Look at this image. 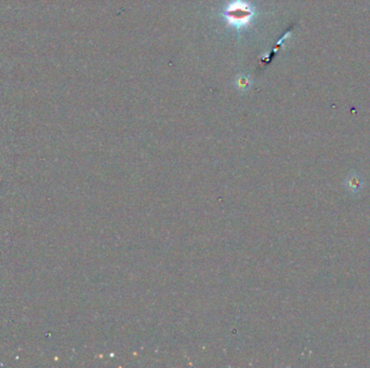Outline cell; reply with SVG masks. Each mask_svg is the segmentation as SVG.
Returning <instances> with one entry per match:
<instances>
[{"label": "cell", "mask_w": 370, "mask_h": 368, "mask_svg": "<svg viewBox=\"0 0 370 368\" xmlns=\"http://www.w3.org/2000/svg\"><path fill=\"white\" fill-rule=\"evenodd\" d=\"M222 15L227 25L233 28H244L248 26L255 16V11L250 3L244 0H234L226 5Z\"/></svg>", "instance_id": "1"}, {"label": "cell", "mask_w": 370, "mask_h": 368, "mask_svg": "<svg viewBox=\"0 0 370 368\" xmlns=\"http://www.w3.org/2000/svg\"><path fill=\"white\" fill-rule=\"evenodd\" d=\"M344 186L351 193L360 192L364 187L363 177L357 173H351L344 180Z\"/></svg>", "instance_id": "2"}]
</instances>
